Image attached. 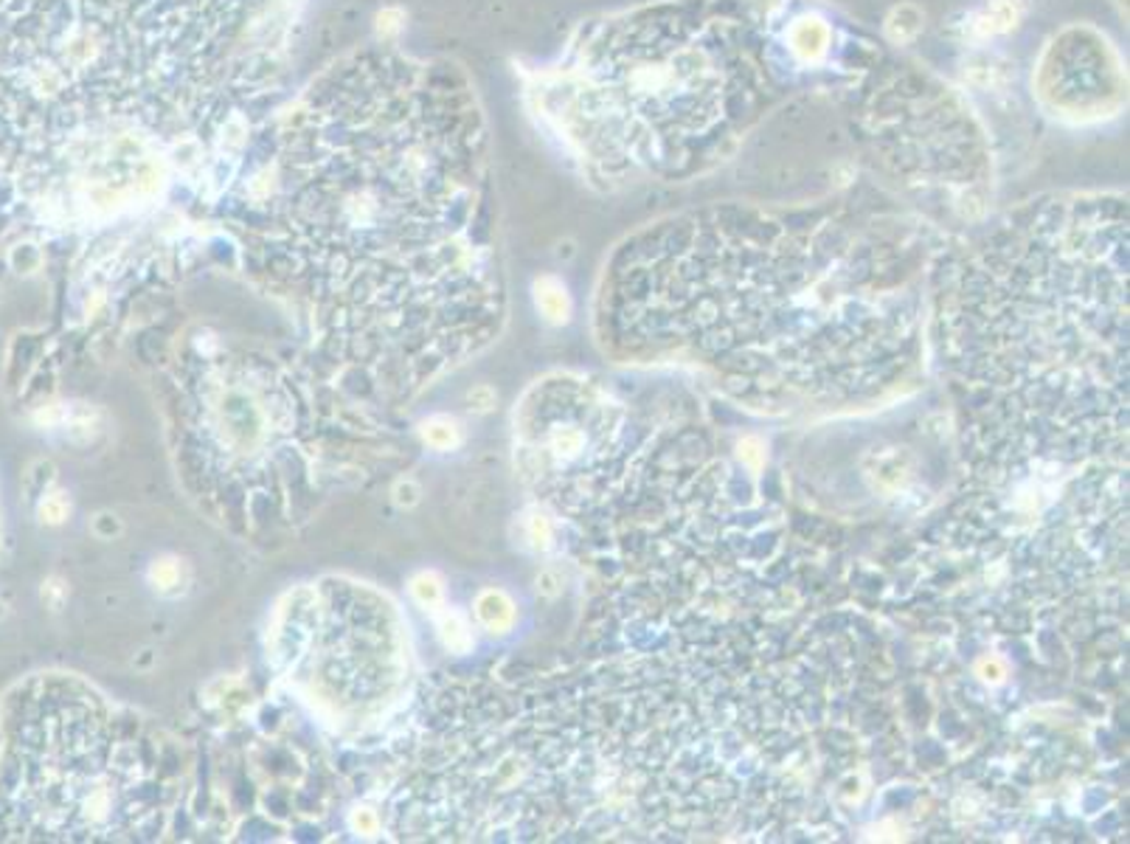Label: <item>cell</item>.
I'll use <instances>...</instances> for the list:
<instances>
[{
	"label": "cell",
	"instance_id": "obj_1",
	"mask_svg": "<svg viewBox=\"0 0 1130 844\" xmlns=\"http://www.w3.org/2000/svg\"><path fill=\"white\" fill-rule=\"evenodd\" d=\"M475 96L395 54L338 68L284 132L270 268L346 363L422 386L501 313Z\"/></svg>",
	"mask_w": 1130,
	"mask_h": 844
},
{
	"label": "cell",
	"instance_id": "obj_2",
	"mask_svg": "<svg viewBox=\"0 0 1130 844\" xmlns=\"http://www.w3.org/2000/svg\"><path fill=\"white\" fill-rule=\"evenodd\" d=\"M776 0H684L605 21L552 87L565 139L582 159L652 166L723 159L763 110Z\"/></svg>",
	"mask_w": 1130,
	"mask_h": 844
},
{
	"label": "cell",
	"instance_id": "obj_3",
	"mask_svg": "<svg viewBox=\"0 0 1130 844\" xmlns=\"http://www.w3.org/2000/svg\"><path fill=\"white\" fill-rule=\"evenodd\" d=\"M175 799L155 735L73 676L14 701L0 746V839H155Z\"/></svg>",
	"mask_w": 1130,
	"mask_h": 844
},
{
	"label": "cell",
	"instance_id": "obj_4",
	"mask_svg": "<svg viewBox=\"0 0 1130 844\" xmlns=\"http://www.w3.org/2000/svg\"><path fill=\"white\" fill-rule=\"evenodd\" d=\"M257 0H73L60 57L40 66L73 119L161 130L198 91Z\"/></svg>",
	"mask_w": 1130,
	"mask_h": 844
},
{
	"label": "cell",
	"instance_id": "obj_5",
	"mask_svg": "<svg viewBox=\"0 0 1130 844\" xmlns=\"http://www.w3.org/2000/svg\"><path fill=\"white\" fill-rule=\"evenodd\" d=\"M290 687L336 726H366L400 701L411 673L397 608L361 583L323 581L290 591L270 631Z\"/></svg>",
	"mask_w": 1130,
	"mask_h": 844
},
{
	"label": "cell",
	"instance_id": "obj_6",
	"mask_svg": "<svg viewBox=\"0 0 1130 844\" xmlns=\"http://www.w3.org/2000/svg\"><path fill=\"white\" fill-rule=\"evenodd\" d=\"M276 363H254L237 357H209L203 370L191 372L180 386V439L195 470L214 479L220 490L243 484L248 490L264 482V493H279L282 465H302L304 425L296 391Z\"/></svg>",
	"mask_w": 1130,
	"mask_h": 844
},
{
	"label": "cell",
	"instance_id": "obj_7",
	"mask_svg": "<svg viewBox=\"0 0 1130 844\" xmlns=\"http://www.w3.org/2000/svg\"><path fill=\"white\" fill-rule=\"evenodd\" d=\"M1032 82L1040 105L1074 125L1110 119L1125 105V71L1117 48L1091 26H1069L1055 34Z\"/></svg>",
	"mask_w": 1130,
	"mask_h": 844
},
{
	"label": "cell",
	"instance_id": "obj_8",
	"mask_svg": "<svg viewBox=\"0 0 1130 844\" xmlns=\"http://www.w3.org/2000/svg\"><path fill=\"white\" fill-rule=\"evenodd\" d=\"M833 23L822 14H802L785 28V46H788L796 66L802 68L824 66L833 54Z\"/></svg>",
	"mask_w": 1130,
	"mask_h": 844
},
{
	"label": "cell",
	"instance_id": "obj_9",
	"mask_svg": "<svg viewBox=\"0 0 1130 844\" xmlns=\"http://www.w3.org/2000/svg\"><path fill=\"white\" fill-rule=\"evenodd\" d=\"M1029 12V0H985L967 17V37L970 40H992L1015 32Z\"/></svg>",
	"mask_w": 1130,
	"mask_h": 844
},
{
	"label": "cell",
	"instance_id": "obj_10",
	"mask_svg": "<svg viewBox=\"0 0 1130 844\" xmlns=\"http://www.w3.org/2000/svg\"><path fill=\"white\" fill-rule=\"evenodd\" d=\"M475 620L484 631L495 633V636H504L515 628V620H518V608H515V600L501 588H484V591L475 597Z\"/></svg>",
	"mask_w": 1130,
	"mask_h": 844
},
{
	"label": "cell",
	"instance_id": "obj_11",
	"mask_svg": "<svg viewBox=\"0 0 1130 844\" xmlns=\"http://www.w3.org/2000/svg\"><path fill=\"white\" fill-rule=\"evenodd\" d=\"M534 304L549 324H565L572 318V296L565 291V284L554 277H543L534 282Z\"/></svg>",
	"mask_w": 1130,
	"mask_h": 844
},
{
	"label": "cell",
	"instance_id": "obj_12",
	"mask_svg": "<svg viewBox=\"0 0 1130 844\" xmlns=\"http://www.w3.org/2000/svg\"><path fill=\"white\" fill-rule=\"evenodd\" d=\"M434 620H436V633H439V640L442 645L450 650V654H470L473 650V633H470V625H467V620L461 617L459 611H454V608H436L434 611Z\"/></svg>",
	"mask_w": 1130,
	"mask_h": 844
},
{
	"label": "cell",
	"instance_id": "obj_13",
	"mask_svg": "<svg viewBox=\"0 0 1130 844\" xmlns=\"http://www.w3.org/2000/svg\"><path fill=\"white\" fill-rule=\"evenodd\" d=\"M420 434H422V443H425L427 448L442 450V454H445V450L459 448L461 445V429L454 417H445V414L427 417V420L420 425Z\"/></svg>",
	"mask_w": 1130,
	"mask_h": 844
},
{
	"label": "cell",
	"instance_id": "obj_14",
	"mask_svg": "<svg viewBox=\"0 0 1130 844\" xmlns=\"http://www.w3.org/2000/svg\"><path fill=\"white\" fill-rule=\"evenodd\" d=\"M922 32V12L911 3H903V7H894L892 14L886 17V34L888 40L903 46V43H911L917 34Z\"/></svg>",
	"mask_w": 1130,
	"mask_h": 844
},
{
	"label": "cell",
	"instance_id": "obj_15",
	"mask_svg": "<svg viewBox=\"0 0 1130 844\" xmlns=\"http://www.w3.org/2000/svg\"><path fill=\"white\" fill-rule=\"evenodd\" d=\"M184 563L178 558H158V561L150 566V586L161 594V597H175V594L184 591Z\"/></svg>",
	"mask_w": 1130,
	"mask_h": 844
},
{
	"label": "cell",
	"instance_id": "obj_16",
	"mask_svg": "<svg viewBox=\"0 0 1130 844\" xmlns=\"http://www.w3.org/2000/svg\"><path fill=\"white\" fill-rule=\"evenodd\" d=\"M411 597L416 600V606L425 608V611L434 613L436 608L445 606V583L436 572H420L416 577H411Z\"/></svg>",
	"mask_w": 1130,
	"mask_h": 844
},
{
	"label": "cell",
	"instance_id": "obj_17",
	"mask_svg": "<svg viewBox=\"0 0 1130 844\" xmlns=\"http://www.w3.org/2000/svg\"><path fill=\"white\" fill-rule=\"evenodd\" d=\"M526 543H529L532 549H538V552L552 549V543H554L552 521H549L543 513H538V509L526 515Z\"/></svg>",
	"mask_w": 1130,
	"mask_h": 844
},
{
	"label": "cell",
	"instance_id": "obj_18",
	"mask_svg": "<svg viewBox=\"0 0 1130 844\" xmlns=\"http://www.w3.org/2000/svg\"><path fill=\"white\" fill-rule=\"evenodd\" d=\"M737 454H740V462L751 470V473H760L765 468V445L763 439L756 436H745L737 443Z\"/></svg>",
	"mask_w": 1130,
	"mask_h": 844
},
{
	"label": "cell",
	"instance_id": "obj_19",
	"mask_svg": "<svg viewBox=\"0 0 1130 844\" xmlns=\"http://www.w3.org/2000/svg\"><path fill=\"white\" fill-rule=\"evenodd\" d=\"M349 828H352L357 836L372 839L382 831V819L380 813L372 811V808H357V811H352V817H349Z\"/></svg>",
	"mask_w": 1130,
	"mask_h": 844
},
{
	"label": "cell",
	"instance_id": "obj_20",
	"mask_svg": "<svg viewBox=\"0 0 1130 844\" xmlns=\"http://www.w3.org/2000/svg\"><path fill=\"white\" fill-rule=\"evenodd\" d=\"M68 513H71V504H68V499L62 493H54L43 499L40 518L46 524H62L68 518Z\"/></svg>",
	"mask_w": 1130,
	"mask_h": 844
}]
</instances>
